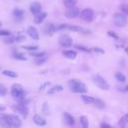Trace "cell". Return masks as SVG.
<instances>
[{
	"mask_svg": "<svg viewBox=\"0 0 128 128\" xmlns=\"http://www.w3.org/2000/svg\"><path fill=\"white\" fill-rule=\"evenodd\" d=\"M80 123H81L82 127H84V128H88V126H89L88 119H87L86 116H81L80 117Z\"/></svg>",
	"mask_w": 128,
	"mask_h": 128,
	"instance_id": "f1b7e54d",
	"label": "cell"
},
{
	"mask_svg": "<svg viewBox=\"0 0 128 128\" xmlns=\"http://www.w3.org/2000/svg\"><path fill=\"white\" fill-rule=\"evenodd\" d=\"M113 21L114 24L118 27H124L127 24V17L125 14L121 13H115L113 16Z\"/></svg>",
	"mask_w": 128,
	"mask_h": 128,
	"instance_id": "277c9868",
	"label": "cell"
},
{
	"mask_svg": "<svg viewBox=\"0 0 128 128\" xmlns=\"http://www.w3.org/2000/svg\"><path fill=\"white\" fill-rule=\"evenodd\" d=\"M4 110H5V107L0 104V112H1V111H4Z\"/></svg>",
	"mask_w": 128,
	"mask_h": 128,
	"instance_id": "7bdbcfd3",
	"label": "cell"
},
{
	"mask_svg": "<svg viewBox=\"0 0 128 128\" xmlns=\"http://www.w3.org/2000/svg\"><path fill=\"white\" fill-rule=\"evenodd\" d=\"M80 16H81L82 20H84L86 22H91L94 18V12L91 8H86L80 12Z\"/></svg>",
	"mask_w": 128,
	"mask_h": 128,
	"instance_id": "5b68a950",
	"label": "cell"
},
{
	"mask_svg": "<svg viewBox=\"0 0 128 128\" xmlns=\"http://www.w3.org/2000/svg\"><path fill=\"white\" fill-rule=\"evenodd\" d=\"M93 81H94V83L96 84V86L99 87L100 89H102V90H108V89H109V84H108V82H107L101 75H99V74L94 75V76H93Z\"/></svg>",
	"mask_w": 128,
	"mask_h": 128,
	"instance_id": "3957f363",
	"label": "cell"
},
{
	"mask_svg": "<svg viewBox=\"0 0 128 128\" xmlns=\"http://www.w3.org/2000/svg\"><path fill=\"white\" fill-rule=\"evenodd\" d=\"M13 57H14L15 59H18V60H23V61L27 60L26 56H25L23 53H19V52H15V53L13 54Z\"/></svg>",
	"mask_w": 128,
	"mask_h": 128,
	"instance_id": "83f0119b",
	"label": "cell"
},
{
	"mask_svg": "<svg viewBox=\"0 0 128 128\" xmlns=\"http://www.w3.org/2000/svg\"><path fill=\"white\" fill-rule=\"evenodd\" d=\"M93 104H94V106H95L96 108H98V109H103V108H105V102H104L103 100L99 99V98H94Z\"/></svg>",
	"mask_w": 128,
	"mask_h": 128,
	"instance_id": "ffe728a7",
	"label": "cell"
},
{
	"mask_svg": "<svg viewBox=\"0 0 128 128\" xmlns=\"http://www.w3.org/2000/svg\"><path fill=\"white\" fill-rule=\"evenodd\" d=\"M49 85H50V82H46V83H44L43 85L40 86V89H39V90H40V91H43V90L45 89V87H46V86H49Z\"/></svg>",
	"mask_w": 128,
	"mask_h": 128,
	"instance_id": "60d3db41",
	"label": "cell"
},
{
	"mask_svg": "<svg viewBox=\"0 0 128 128\" xmlns=\"http://www.w3.org/2000/svg\"><path fill=\"white\" fill-rule=\"evenodd\" d=\"M6 93H7V88L3 84H0V96H4L6 95Z\"/></svg>",
	"mask_w": 128,
	"mask_h": 128,
	"instance_id": "836d02e7",
	"label": "cell"
},
{
	"mask_svg": "<svg viewBox=\"0 0 128 128\" xmlns=\"http://www.w3.org/2000/svg\"><path fill=\"white\" fill-rule=\"evenodd\" d=\"M33 122H34L36 125H39V126H44V125H46V120H45L43 117H41L40 115H38V114H35V115L33 116Z\"/></svg>",
	"mask_w": 128,
	"mask_h": 128,
	"instance_id": "9a60e30c",
	"label": "cell"
},
{
	"mask_svg": "<svg viewBox=\"0 0 128 128\" xmlns=\"http://www.w3.org/2000/svg\"><path fill=\"white\" fill-rule=\"evenodd\" d=\"M14 108H15V110H16L18 113H20L23 117H26V116H27V114H28V107H27L26 103H25L23 100L19 101V103H18Z\"/></svg>",
	"mask_w": 128,
	"mask_h": 128,
	"instance_id": "ba28073f",
	"label": "cell"
},
{
	"mask_svg": "<svg viewBox=\"0 0 128 128\" xmlns=\"http://www.w3.org/2000/svg\"><path fill=\"white\" fill-rule=\"evenodd\" d=\"M46 60H47V57H45V56H42V57H35L34 63H35L36 65H42V64H44V63L46 62Z\"/></svg>",
	"mask_w": 128,
	"mask_h": 128,
	"instance_id": "d4e9b609",
	"label": "cell"
},
{
	"mask_svg": "<svg viewBox=\"0 0 128 128\" xmlns=\"http://www.w3.org/2000/svg\"><path fill=\"white\" fill-rule=\"evenodd\" d=\"M120 10L122 11L123 14H125L126 16H128V4H121L120 5Z\"/></svg>",
	"mask_w": 128,
	"mask_h": 128,
	"instance_id": "4dcf8cb0",
	"label": "cell"
},
{
	"mask_svg": "<svg viewBox=\"0 0 128 128\" xmlns=\"http://www.w3.org/2000/svg\"><path fill=\"white\" fill-rule=\"evenodd\" d=\"M0 125L2 127H10L9 122H8V118H7V114H4V113L0 114Z\"/></svg>",
	"mask_w": 128,
	"mask_h": 128,
	"instance_id": "d6986e66",
	"label": "cell"
},
{
	"mask_svg": "<svg viewBox=\"0 0 128 128\" xmlns=\"http://www.w3.org/2000/svg\"><path fill=\"white\" fill-rule=\"evenodd\" d=\"M30 55H31V56H33V57L35 58V57H42V56H45V55H46V53H45V52H43V51H42V52H31V53H30Z\"/></svg>",
	"mask_w": 128,
	"mask_h": 128,
	"instance_id": "d6a6232c",
	"label": "cell"
},
{
	"mask_svg": "<svg viewBox=\"0 0 128 128\" xmlns=\"http://www.w3.org/2000/svg\"><path fill=\"white\" fill-rule=\"evenodd\" d=\"M15 41V37L14 36H10L9 38H5L4 39V42L7 43V44H10V43H13Z\"/></svg>",
	"mask_w": 128,
	"mask_h": 128,
	"instance_id": "d590c367",
	"label": "cell"
},
{
	"mask_svg": "<svg viewBox=\"0 0 128 128\" xmlns=\"http://www.w3.org/2000/svg\"><path fill=\"white\" fill-rule=\"evenodd\" d=\"M74 47L77 48V49H79V50H81V51H84V52H91V51H92L91 49H89V48H87V47H85V46H83V45H79V44L75 45Z\"/></svg>",
	"mask_w": 128,
	"mask_h": 128,
	"instance_id": "1f68e13d",
	"label": "cell"
},
{
	"mask_svg": "<svg viewBox=\"0 0 128 128\" xmlns=\"http://www.w3.org/2000/svg\"><path fill=\"white\" fill-rule=\"evenodd\" d=\"M2 74L7 76V77H10V78H16L17 77V73L12 71V70H3Z\"/></svg>",
	"mask_w": 128,
	"mask_h": 128,
	"instance_id": "cb8c5ba5",
	"label": "cell"
},
{
	"mask_svg": "<svg viewBox=\"0 0 128 128\" xmlns=\"http://www.w3.org/2000/svg\"><path fill=\"white\" fill-rule=\"evenodd\" d=\"M115 78L119 81V82H125L126 81V76L124 75V74H122L121 72H116L115 73Z\"/></svg>",
	"mask_w": 128,
	"mask_h": 128,
	"instance_id": "484cf974",
	"label": "cell"
},
{
	"mask_svg": "<svg viewBox=\"0 0 128 128\" xmlns=\"http://www.w3.org/2000/svg\"><path fill=\"white\" fill-rule=\"evenodd\" d=\"M13 16L16 20H21L24 16V10L19 9V8H15L13 10Z\"/></svg>",
	"mask_w": 128,
	"mask_h": 128,
	"instance_id": "e0dca14e",
	"label": "cell"
},
{
	"mask_svg": "<svg viewBox=\"0 0 128 128\" xmlns=\"http://www.w3.org/2000/svg\"><path fill=\"white\" fill-rule=\"evenodd\" d=\"M124 91H128V86H126V87L124 88Z\"/></svg>",
	"mask_w": 128,
	"mask_h": 128,
	"instance_id": "ee69618b",
	"label": "cell"
},
{
	"mask_svg": "<svg viewBox=\"0 0 128 128\" xmlns=\"http://www.w3.org/2000/svg\"><path fill=\"white\" fill-rule=\"evenodd\" d=\"M10 31L8 30H0V36H9Z\"/></svg>",
	"mask_w": 128,
	"mask_h": 128,
	"instance_id": "ab89813d",
	"label": "cell"
},
{
	"mask_svg": "<svg viewBox=\"0 0 128 128\" xmlns=\"http://www.w3.org/2000/svg\"><path fill=\"white\" fill-rule=\"evenodd\" d=\"M62 90H63V87H62L61 85H55V86H53V87H51V88L49 89L48 94L58 93V92H60V91H62Z\"/></svg>",
	"mask_w": 128,
	"mask_h": 128,
	"instance_id": "44dd1931",
	"label": "cell"
},
{
	"mask_svg": "<svg viewBox=\"0 0 128 128\" xmlns=\"http://www.w3.org/2000/svg\"><path fill=\"white\" fill-rule=\"evenodd\" d=\"M7 118H8V122H9V126L10 127H20L21 124H22L20 118L17 115L7 114Z\"/></svg>",
	"mask_w": 128,
	"mask_h": 128,
	"instance_id": "52a82bcc",
	"label": "cell"
},
{
	"mask_svg": "<svg viewBox=\"0 0 128 128\" xmlns=\"http://www.w3.org/2000/svg\"><path fill=\"white\" fill-rule=\"evenodd\" d=\"M46 16H47V13H46V12H40V13H38V14L35 15L34 22H35L36 24H40V23H42V21L46 18Z\"/></svg>",
	"mask_w": 128,
	"mask_h": 128,
	"instance_id": "2e32d148",
	"label": "cell"
},
{
	"mask_svg": "<svg viewBox=\"0 0 128 128\" xmlns=\"http://www.w3.org/2000/svg\"><path fill=\"white\" fill-rule=\"evenodd\" d=\"M68 86L70 87V90L74 93H82L83 94L88 91L87 86L78 79H71L68 82Z\"/></svg>",
	"mask_w": 128,
	"mask_h": 128,
	"instance_id": "6da1fadb",
	"label": "cell"
},
{
	"mask_svg": "<svg viewBox=\"0 0 128 128\" xmlns=\"http://www.w3.org/2000/svg\"><path fill=\"white\" fill-rule=\"evenodd\" d=\"M107 34L109 35V36H111V37H113L114 39H119V36L116 34V33H114L113 31H108L107 32Z\"/></svg>",
	"mask_w": 128,
	"mask_h": 128,
	"instance_id": "74e56055",
	"label": "cell"
},
{
	"mask_svg": "<svg viewBox=\"0 0 128 128\" xmlns=\"http://www.w3.org/2000/svg\"><path fill=\"white\" fill-rule=\"evenodd\" d=\"M63 119H64V122H65L68 126H73V125L75 124V119H74V117H73L71 114L67 113V112H65V113L63 114Z\"/></svg>",
	"mask_w": 128,
	"mask_h": 128,
	"instance_id": "4fadbf2b",
	"label": "cell"
},
{
	"mask_svg": "<svg viewBox=\"0 0 128 128\" xmlns=\"http://www.w3.org/2000/svg\"><path fill=\"white\" fill-rule=\"evenodd\" d=\"M100 126L103 127V128H110V127H111V125H110V124H107V123H102Z\"/></svg>",
	"mask_w": 128,
	"mask_h": 128,
	"instance_id": "b9f144b4",
	"label": "cell"
},
{
	"mask_svg": "<svg viewBox=\"0 0 128 128\" xmlns=\"http://www.w3.org/2000/svg\"><path fill=\"white\" fill-rule=\"evenodd\" d=\"M11 95L13 96L14 99L21 101V100H24L26 93H25V91L21 85L14 84V85H12V88H11Z\"/></svg>",
	"mask_w": 128,
	"mask_h": 128,
	"instance_id": "7a4b0ae2",
	"label": "cell"
},
{
	"mask_svg": "<svg viewBox=\"0 0 128 128\" xmlns=\"http://www.w3.org/2000/svg\"><path fill=\"white\" fill-rule=\"evenodd\" d=\"M27 33H28V35H29L32 39H34V40H39V38H40L37 29H36L35 27H33V26H29V27L27 28Z\"/></svg>",
	"mask_w": 128,
	"mask_h": 128,
	"instance_id": "7c38bea8",
	"label": "cell"
},
{
	"mask_svg": "<svg viewBox=\"0 0 128 128\" xmlns=\"http://www.w3.org/2000/svg\"><path fill=\"white\" fill-rule=\"evenodd\" d=\"M81 99H82V101H83L85 104H91V103H93V101H94V98H93V97L88 96V95H85L84 93L81 95Z\"/></svg>",
	"mask_w": 128,
	"mask_h": 128,
	"instance_id": "7402d4cb",
	"label": "cell"
},
{
	"mask_svg": "<svg viewBox=\"0 0 128 128\" xmlns=\"http://www.w3.org/2000/svg\"><path fill=\"white\" fill-rule=\"evenodd\" d=\"M91 50H92V51H94V52H96V53H101V54H103V53H104V50H103V49H101V48H99V47H93Z\"/></svg>",
	"mask_w": 128,
	"mask_h": 128,
	"instance_id": "8d00e7d4",
	"label": "cell"
},
{
	"mask_svg": "<svg viewBox=\"0 0 128 128\" xmlns=\"http://www.w3.org/2000/svg\"><path fill=\"white\" fill-rule=\"evenodd\" d=\"M127 124H128V114L122 116V117L120 118L119 122H118V125H119L120 127H125Z\"/></svg>",
	"mask_w": 128,
	"mask_h": 128,
	"instance_id": "603a6c76",
	"label": "cell"
},
{
	"mask_svg": "<svg viewBox=\"0 0 128 128\" xmlns=\"http://www.w3.org/2000/svg\"><path fill=\"white\" fill-rule=\"evenodd\" d=\"M55 30H56V28H55L54 24H52V23H46L45 26L43 27V31L47 35H52L55 32Z\"/></svg>",
	"mask_w": 128,
	"mask_h": 128,
	"instance_id": "5bb4252c",
	"label": "cell"
},
{
	"mask_svg": "<svg viewBox=\"0 0 128 128\" xmlns=\"http://www.w3.org/2000/svg\"><path fill=\"white\" fill-rule=\"evenodd\" d=\"M29 8H30L31 13L34 14V15H36V14H38V13L41 12L42 6H41V4H40L39 2L35 1V2H32V3L30 4V7H29Z\"/></svg>",
	"mask_w": 128,
	"mask_h": 128,
	"instance_id": "8fae6325",
	"label": "cell"
},
{
	"mask_svg": "<svg viewBox=\"0 0 128 128\" xmlns=\"http://www.w3.org/2000/svg\"><path fill=\"white\" fill-rule=\"evenodd\" d=\"M72 38L69 36V35H67V34H63V35H61L60 37H59V44H60V46H62V47H64V48H69V47H71V45H72Z\"/></svg>",
	"mask_w": 128,
	"mask_h": 128,
	"instance_id": "8992f818",
	"label": "cell"
},
{
	"mask_svg": "<svg viewBox=\"0 0 128 128\" xmlns=\"http://www.w3.org/2000/svg\"><path fill=\"white\" fill-rule=\"evenodd\" d=\"M63 3L65 5V7L70 8V7H73V6L76 5L77 0H63Z\"/></svg>",
	"mask_w": 128,
	"mask_h": 128,
	"instance_id": "4316f807",
	"label": "cell"
},
{
	"mask_svg": "<svg viewBox=\"0 0 128 128\" xmlns=\"http://www.w3.org/2000/svg\"><path fill=\"white\" fill-rule=\"evenodd\" d=\"M42 111H43V113L49 115V108H48V103H47V102H45V103L43 104V106H42Z\"/></svg>",
	"mask_w": 128,
	"mask_h": 128,
	"instance_id": "e575fe53",
	"label": "cell"
},
{
	"mask_svg": "<svg viewBox=\"0 0 128 128\" xmlns=\"http://www.w3.org/2000/svg\"><path fill=\"white\" fill-rule=\"evenodd\" d=\"M24 40H25V36H23V35H19V36L15 37V41L16 42H22Z\"/></svg>",
	"mask_w": 128,
	"mask_h": 128,
	"instance_id": "f35d334b",
	"label": "cell"
},
{
	"mask_svg": "<svg viewBox=\"0 0 128 128\" xmlns=\"http://www.w3.org/2000/svg\"><path fill=\"white\" fill-rule=\"evenodd\" d=\"M62 54L68 59H75L77 56V53L74 50H63Z\"/></svg>",
	"mask_w": 128,
	"mask_h": 128,
	"instance_id": "ac0fdd59",
	"label": "cell"
},
{
	"mask_svg": "<svg viewBox=\"0 0 128 128\" xmlns=\"http://www.w3.org/2000/svg\"><path fill=\"white\" fill-rule=\"evenodd\" d=\"M22 48L28 51H36L38 49V46L37 45H26V46H22Z\"/></svg>",
	"mask_w": 128,
	"mask_h": 128,
	"instance_id": "f546056e",
	"label": "cell"
},
{
	"mask_svg": "<svg viewBox=\"0 0 128 128\" xmlns=\"http://www.w3.org/2000/svg\"><path fill=\"white\" fill-rule=\"evenodd\" d=\"M80 15V10L79 8L73 6V7H70L66 12H65V17L67 18H70V19H73V18H76L77 16Z\"/></svg>",
	"mask_w": 128,
	"mask_h": 128,
	"instance_id": "9c48e42d",
	"label": "cell"
},
{
	"mask_svg": "<svg viewBox=\"0 0 128 128\" xmlns=\"http://www.w3.org/2000/svg\"><path fill=\"white\" fill-rule=\"evenodd\" d=\"M58 29H69L75 32H80V33H84V29L80 26H75V25H67V24H62L58 27Z\"/></svg>",
	"mask_w": 128,
	"mask_h": 128,
	"instance_id": "30bf717a",
	"label": "cell"
}]
</instances>
